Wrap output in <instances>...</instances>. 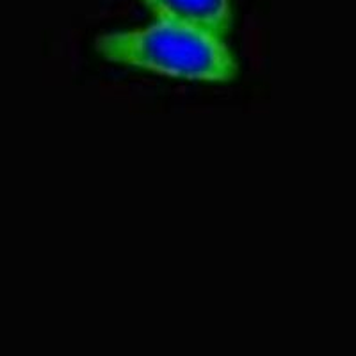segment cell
Returning a JSON list of instances; mask_svg holds the SVG:
<instances>
[{
	"label": "cell",
	"instance_id": "obj_1",
	"mask_svg": "<svg viewBox=\"0 0 356 356\" xmlns=\"http://www.w3.org/2000/svg\"><path fill=\"white\" fill-rule=\"evenodd\" d=\"M95 50L106 61L180 81L227 84L239 75L225 38L168 22L100 34Z\"/></svg>",
	"mask_w": 356,
	"mask_h": 356
},
{
	"label": "cell",
	"instance_id": "obj_2",
	"mask_svg": "<svg viewBox=\"0 0 356 356\" xmlns=\"http://www.w3.org/2000/svg\"><path fill=\"white\" fill-rule=\"evenodd\" d=\"M155 22L184 25L227 38L234 22L232 0H139Z\"/></svg>",
	"mask_w": 356,
	"mask_h": 356
}]
</instances>
